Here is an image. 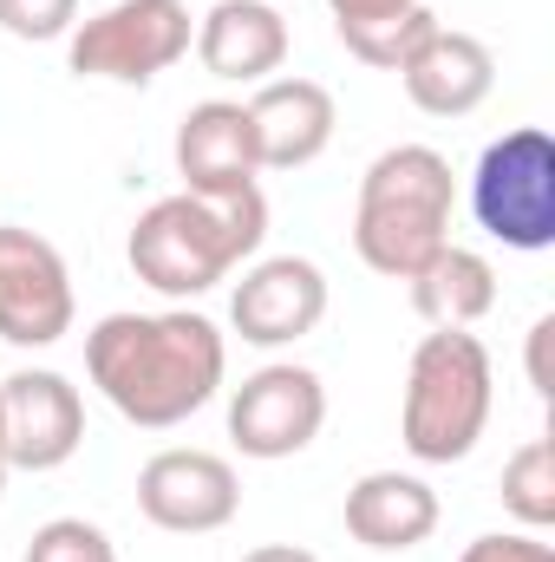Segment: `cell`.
Wrapping results in <instances>:
<instances>
[{"instance_id":"obj_1","label":"cell","mask_w":555,"mask_h":562,"mask_svg":"<svg viewBox=\"0 0 555 562\" xmlns=\"http://www.w3.org/2000/svg\"><path fill=\"white\" fill-rule=\"evenodd\" d=\"M86 373L118 419H132L138 431H170L223 393L229 347L223 327L190 307L105 314L86 334Z\"/></svg>"},{"instance_id":"obj_2","label":"cell","mask_w":555,"mask_h":562,"mask_svg":"<svg viewBox=\"0 0 555 562\" xmlns=\"http://www.w3.org/2000/svg\"><path fill=\"white\" fill-rule=\"evenodd\" d=\"M269 236V196L242 190V196H157L132 223V276L157 288L163 301H190L209 294L216 281H229Z\"/></svg>"},{"instance_id":"obj_3","label":"cell","mask_w":555,"mask_h":562,"mask_svg":"<svg viewBox=\"0 0 555 562\" xmlns=\"http://www.w3.org/2000/svg\"><path fill=\"white\" fill-rule=\"evenodd\" d=\"M451 157L431 144H393L366 164L353 203V249L373 276L412 281L451 243Z\"/></svg>"},{"instance_id":"obj_4","label":"cell","mask_w":555,"mask_h":562,"mask_svg":"<svg viewBox=\"0 0 555 562\" xmlns=\"http://www.w3.org/2000/svg\"><path fill=\"white\" fill-rule=\"evenodd\" d=\"M497 406V367L490 347L471 327H431L412 347L406 367V406H399V438L418 464H457L477 451L484 425Z\"/></svg>"},{"instance_id":"obj_5","label":"cell","mask_w":555,"mask_h":562,"mask_svg":"<svg viewBox=\"0 0 555 562\" xmlns=\"http://www.w3.org/2000/svg\"><path fill=\"white\" fill-rule=\"evenodd\" d=\"M471 216L517 256L555 249V138L543 125H517L484 144L471 170Z\"/></svg>"},{"instance_id":"obj_6","label":"cell","mask_w":555,"mask_h":562,"mask_svg":"<svg viewBox=\"0 0 555 562\" xmlns=\"http://www.w3.org/2000/svg\"><path fill=\"white\" fill-rule=\"evenodd\" d=\"M196 26L183 0H112L105 13L79 20L66 33V66L79 79H112V86H150L190 53Z\"/></svg>"},{"instance_id":"obj_7","label":"cell","mask_w":555,"mask_h":562,"mask_svg":"<svg viewBox=\"0 0 555 562\" xmlns=\"http://www.w3.org/2000/svg\"><path fill=\"white\" fill-rule=\"evenodd\" d=\"M320 425H327V386H320L314 367L269 360L229 393V438H236L242 458L281 464V458L307 451L320 438Z\"/></svg>"},{"instance_id":"obj_8","label":"cell","mask_w":555,"mask_h":562,"mask_svg":"<svg viewBox=\"0 0 555 562\" xmlns=\"http://www.w3.org/2000/svg\"><path fill=\"white\" fill-rule=\"evenodd\" d=\"M72 314H79V294H72L66 256L33 229L0 223V340L59 347L72 334Z\"/></svg>"},{"instance_id":"obj_9","label":"cell","mask_w":555,"mask_h":562,"mask_svg":"<svg viewBox=\"0 0 555 562\" xmlns=\"http://www.w3.org/2000/svg\"><path fill=\"white\" fill-rule=\"evenodd\" d=\"M138 510L144 524L170 530V537H209L229 530L242 510V477L223 451H196V445H170L157 458H144L138 471Z\"/></svg>"},{"instance_id":"obj_10","label":"cell","mask_w":555,"mask_h":562,"mask_svg":"<svg viewBox=\"0 0 555 562\" xmlns=\"http://www.w3.org/2000/svg\"><path fill=\"white\" fill-rule=\"evenodd\" d=\"M0 425L13 471H59L86 445V400L66 373L20 367L13 380H0Z\"/></svg>"},{"instance_id":"obj_11","label":"cell","mask_w":555,"mask_h":562,"mask_svg":"<svg viewBox=\"0 0 555 562\" xmlns=\"http://www.w3.org/2000/svg\"><path fill=\"white\" fill-rule=\"evenodd\" d=\"M327 321V276L307 256H269L256 269H242L229 294V327L249 347H294Z\"/></svg>"},{"instance_id":"obj_12","label":"cell","mask_w":555,"mask_h":562,"mask_svg":"<svg viewBox=\"0 0 555 562\" xmlns=\"http://www.w3.org/2000/svg\"><path fill=\"white\" fill-rule=\"evenodd\" d=\"M177 177L190 196H242L262 190V150H256V125L242 99H203L183 112L177 125Z\"/></svg>"},{"instance_id":"obj_13","label":"cell","mask_w":555,"mask_h":562,"mask_svg":"<svg viewBox=\"0 0 555 562\" xmlns=\"http://www.w3.org/2000/svg\"><path fill=\"white\" fill-rule=\"evenodd\" d=\"M196 59L223 86H262L287 66V20L275 0H216L196 20Z\"/></svg>"},{"instance_id":"obj_14","label":"cell","mask_w":555,"mask_h":562,"mask_svg":"<svg viewBox=\"0 0 555 562\" xmlns=\"http://www.w3.org/2000/svg\"><path fill=\"white\" fill-rule=\"evenodd\" d=\"M249 125H256L262 170H307L333 144L340 112L320 79H262L249 99Z\"/></svg>"},{"instance_id":"obj_15","label":"cell","mask_w":555,"mask_h":562,"mask_svg":"<svg viewBox=\"0 0 555 562\" xmlns=\"http://www.w3.org/2000/svg\"><path fill=\"white\" fill-rule=\"evenodd\" d=\"M399 79H406V99L424 119H471L490 99V86H497V59H490V46L477 33L438 26L399 66Z\"/></svg>"},{"instance_id":"obj_16","label":"cell","mask_w":555,"mask_h":562,"mask_svg":"<svg viewBox=\"0 0 555 562\" xmlns=\"http://www.w3.org/2000/svg\"><path fill=\"white\" fill-rule=\"evenodd\" d=\"M431 530H438V491L412 471H366L347 491V537L380 557H406Z\"/></svg>"},{"instance_id":"obj_17","label":"cell","mask_w":555,"mask_h":562,"mask_svg":"<svg viewBox=\"0 0 555 562\" xmlns=\"http://www.w3.org/2000/svg\"><path fill=\"white\" fill-rule=\"evenodd\" d=\"M412 307L424 327H477L497 307V269H490V256L444 243L412 276Z\"/></svg>"},{"instance_id":"obj_18","label":"cell","mask_w":555,"mask_h":562,"mask_svg":"<svg viewBox=\"0 0 555 562\" xmlns=\"http://www.w3.org/2000/svg\"><path fill=\"white\" fill-rule=\"evenodd\" d=\"M503 510L523 524V530H550L555 524V438H530L510 451L503 464Z\"/></svg>"},{"instance_id":"obj_19","label":"cell","mask_w":555,"mask_h":562,"mask_svg":"<svg viewBox=\"0 0 555 562\" xmlns=\"http://www.w3.org/2000/svg\"><path fill=\"white\" fill-rule=\"evenodd\" d=\"M431 33H438V13H431V7H418V13H406V20H386V26L340 33V46H347L360 66H373V72H399V66L412 59Z\"/></svg>"},{"instance_id":"obj_20","label":"cell","mask_w":555,"mask_h":562,"mask_svg":"<svg viewBox=\"0 0 555 562\" xmlns=\"http://www.w3.org/2000/svg\"><path fill=\"white\" fill-rule=\"evenodd\" d=\"M20 562H118V550H112V537H105L99 524H86V517H53V524L33 530V543H26Z\"/></svg>"},{"instance_id":"obj_21","label":"cell","mask_w":555,"mask_h":562,"mask_svg":"<svg viewBox=\"0 0 555 562\" xmlns=\"http://www.w3.org/2000/svg\"><path fill=\"white\" fill-rule=\"evenodd\" d=\"M79 26V0H0V33L13 40H66Z\"/></svg>"},{"instance_id":"obj_22","label":"cell","mask_w":555,"mask_h":562,"mask_svg":"<svg viewBox=\"0 0 555 562\" xmlns=\"http://www.w3.org/2000/svg\"><path fill=\"white\" fill-rule=\"evenodd\" d=\"M457 562H555V550L536 530H490V537H471Z\"/></svg>"},{"instance_id":"obj_23","label":"cell","mask_w":555,"mask_h":562,"mask_svg":"<svg viewBox=\"0 0 555 562\" xmlns=\"http://www.w3.org/2000/svg\"><path fill=\"white\" fill-rule=\"evenodd\" d=\"M424 0H327L333 13V33H360V26H386V20H406Z\"/></svg>"},{"instance_id":"obj_24","label":"cell","mask_w":555,"mask_h":562,"mask_svg":"<svg viewBox=\"0 0 555 562\" xmlns=\"http://www.w3.org/2000/svg\"><path fill=\"white\" fill-rule=\"evenodd\" d=\"M550 334H555V314H543L536 327H530V386L550 400L555 393V380H550Z\"/></svg>"},{"instance_id":"obj_25","label":"cell","mask_w":555,"mask_h":562,"mask_svg":"<svg viewBox=\"0 0 555 562\" xmlns=\"http://www.w3.org/2000/svg\"><path fill=\"white\" fill-rule=\"evenodd\" d=\"M242 562H320L314 550H294V543H262V550H249Z\"/></svg>"},{"instance_id":"obj_26","label":"cell","mask_w":555,"mask_h":562,"mask_svg":"<svg viewBox=\"0 0 555 562\" xmlns=\"http://www.w3.org/2000/svg\"><path fill=\"white\" fill-rule=\"evenodd\" d=\"M7 471H13V458H7V425H0V491H7Z\"/></svg>"}]
</instances>
